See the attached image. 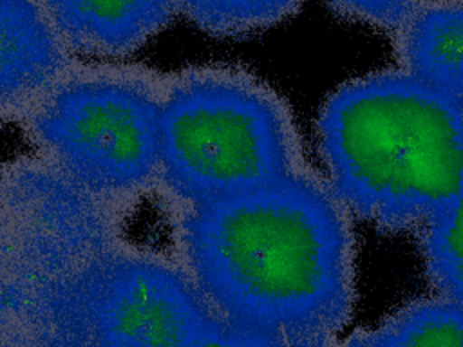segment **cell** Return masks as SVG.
<instances>
[{
  "mask_svg": "<svg viewBox=\"0 0 463 347\" xmlns=\"http://www.w3.org/2000/svg\"><path fill=\"white\" fill-rule=\"evenodd\" d=\"M351 213L307 168L228 199L184 206V273L226 325L298 343L335 340L354 305Z\"/></svg>",
  "mask_w": 463,
  "mask_h": 347,
  "instance_id": "1",
  "label": "cell"
},
{
  "mask_svg": "<svg viewBox=\"0 0 463 347\" xmlns=\"http://www.w3.org/2000/svg\"><path fill=\"white\" fill-rule=\"evenodd\" d=\"M282 347H336V343H335V340H309V342L288 343Z\"/></svg>",
  "mask_w": 463,
  "mask_h": 347,
  "instance_id": "14",
  "label": "cell"
},
{
  "mask_svg": "<svg viewBox=\"0 0 463 347\" xmlns=\"http://www.w3.org/2000/svg\"><path fill=\"white\" fill-rule=\"evenodd\" d=\"M188 347H282V343L241 333L221 322L219 325L195 338Z\"/></svg>",
  "mask_w": 463,
  "mask_h": 347,
  "instance_id": "13",
  "label": "cell"
},
{
  "mask_svg": "<svg viewBox=\"0 0 463 347\" xmlns=\"http://www.w3.org/2000/svg\"><path fill=\"white\" fill-rule=\"evenodd\" d=\"M317 134L327 186L380 230L418 231L463 193V116L400 69L336 89Z\"/></svg>",
  "mask_w": 463,
  "mask_h": 347,
  "instance_id": "2",
  "label": "cell"
},
{
  "mask_svg": "<svg viewBox=\"0 0 463 347\" xmlns=\"http://www.w3.org/2000/svg\"><path fill=\"white\" fill-rule=\"evenodd\" d=\"M163 78L141 67H71L27 117L42 152L76 188L132 195L159 177Z\"/></svg>",
  "mask_w": 463,
  "mask_h": 347,
  "instance_id": "4",
  "label": "cell"
},
{
  "mask_svg": "<svg viewBox=\"0 0 463 347\" xmlns=\"http://www.w3.org/2000/svg\"><path fill=\"white\" fill-rule=\"evenodd\" d=\"M434 0H326L338 16L382 31H396Z\"/></svg>",
  "mask_w": 463,
  "mask_h": 347,
  "instance_id": "12",
  "label": "cell"
},
{
  "mask_svg": "<svg viewBox=\"0 0 463 347\" xmlns=\"http://www.w3.org/2000/svg\"><path fill=\"white\" fill-rule=\"evenodd\" d=\"M342 347H364V345H362V342H360V336L354 334V336H351Z\"/></svg>",
  "mask_w": 463,
  "mask_h": 347,
  "instance_id": "15",
  "label": "cell"
},
{
  "mask_svg": "<svg viewBox=\"0 0 463 347\" xmlns=\"http://www.w3.org/2000/svg\"><path fill=\"white\" fill-rule=\"evenodd\" d=\"M418 231L429 282L438 296L463 305V193Z\"/></svg>",
  "mask_w": 463,
  "mask_h": 347,
  "instance_id": "11",
  "label": "cell"
},
{
  "mask_svg": "<svg viewBox=\"0 0 463 347\" xmlns=\"http://www.w3.org/2000/svg\"><path fill=\"white\" fill-rule=\"evenodd\" d=\"M101 320L110 347H188L221 324L184 269L152 258L123 260Z\"/></svg>",
  "mask_w": 463,
  "mask_h": 347,
  "instance_id": "5",
  "label": "cell"
},
{
  "mask_svg": "<svg viewBox=\"0 0 463 347\" xmlns=\"http://www.w3.org/2000/svg\"><path fill=\"white\" fill-rule=\"evenodd\" d=\"M358 336L364 347H463V305L441 296L418 300Z\"/></svg>",
  "mask_w": 463,
  "mask_h": 347,
  "instance_id": "9",
  "label": "cell"
},
{
  "mask_svg": "<svg viewBox=\"0 0 463 347\" xmlns=\"http://www.w3.org/2000/svg\"><path fill=\"white\" fill-rule=\"evenodd\" d=\"M38 0H0V123L27 119L72 67Z\"/></svg>",
  "mask_w": 463,
  "mask_h": 347,
  "instance_id": "6",
  "label": "cell"
},
{
  "mask_svg": "<svg viewBox=\"0 0 463 347\" xmlns=\"http://www.w3.org/2000/svg\"><path fill=\"white\" fill-rule=\"evenodd\" d=\"M391 34L398 69L463 116V0H434Z\"/></svg>",
  "mask_w": 463,
  "mask_h": 347,
  "instance_id": "8",
  "label": "cell"
},
{
  "mask_svg": "<svg viewBox=\"0 0 463 347\" xmlns=\"http://www.w3.org/2000/svg\"><path fill=\"white\" fill-rule=\"evenodd\" d=\"M71 52L125 58L163 31L175 0H38Z\"/></svg>",
  "mask_w": 463,
  "mask_h": 347,
  "instance_id": "7",
  "label": "cell"
},
{
  "mask_svg": "<svg viewBox=\"0 0 463 347\" xmlns=\"http://www.w3.org/2000/svg\"><path fill=\"white\" fill-rule=\"evenodd\" d=\"M284 99L233 67H192L163 78L159 179L184 206L246 193L304 170Z\"/></svg>",
  "mask_w": 463,
  "mask_h": 347,
  "instance_id": "3",
  "label": "cell"
},
{
  "mask_svg": "<svg viewBox=\"0 0 463 347\" xmlns=\"http://www.w3.org/2000/svg\"><path fill=\"white\" fill-rule=\"evenodd\" d=\"M306 0H175L177 11L201 31L237 38L269 29L295 14Z\"/></svg>",
  "mask_w": 463,
  "mask_h": 347,
  "instance_id": "10",
  "label": "cell"
}]
</instances>
